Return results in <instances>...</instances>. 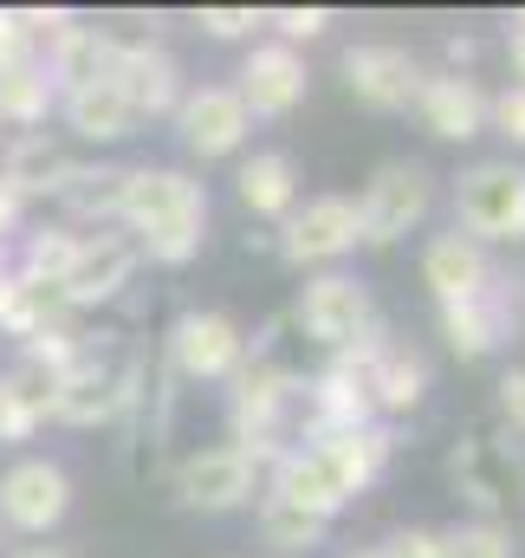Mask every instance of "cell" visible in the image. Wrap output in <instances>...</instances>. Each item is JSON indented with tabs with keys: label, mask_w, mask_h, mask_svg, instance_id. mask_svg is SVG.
<instances>
[{
	"label": "cell",
	"mask_w": 525,
	"mask_h": 558,
	"mask_svg": "<svg viewBox=\"0 0 525 558\" xmlns=\"http://www.w3.org/2000/svg\"><path fill=\"white\" fill-rule=\"evenodd\" d=\"M118 221L131 228L136 254L156 267H188L202 254V228H208V189L182 169H131L124 175V208Z\"/></svg>",
	"instance_id": "obj_1"
},
{
	"label": "cell",
	"mask_w": 525,
	"mask_h": 558,
	"mask_svg": "<svg viewBox=\"0 0 525 558\" xmlns=\"http://www.w3.org/2000/svg\"><path fill=\"white\" fill-rule=\"evenodd\" d=\"M305 403V377H292L285 364H272L266 351H254L241 371H234V403H228V416H234V448L247 454V461H279L292 441H285V428H292V410Z\"/></svg>",
	"instance_id": "obj_2"
},
{
	"label": "cell",
	"mask_w": 525,
	"mask_h": 558,
	"mask_svg": "<svg viewBox=\"0 0 525 558\" xmlns=\"http://www.w3.org/2000/svg\"><path fill=\"white\" fill-rule=\"evenodd\" d=\"M298 331H305L312 344H325L331 357H351V351H364L370 338H383L364 279H351V274L305 279V292H298Z\"/></svg>",
	"instance_id": "obj_3"
},
{
	"label": "cell",
	"mask_w": 525,
	"mask_h": 558,
	"mask_svg": "<svg viewBox=\"0 0 525 558\" xmlns=\"http://www.w3.org/2000/svg\"><path fill=\"white\" fill-rule=\"evenodd\" d=\"M136 403V357H111L98 344H85L65 371H59V397H52V422L72 428H98V422L124 416Z\"/></svg>",
	"instance_id": "obj_4"
},
{
	"label": "cell",
	"mask_w": 525,
	"mask_h": 558,
	"mask_svg": "<svg viewBox=\"0 0 525 558\" xmlns=\"http://www.w3.org/2000/svg\"><path fill=\"white\" fill-rule=\"evenodd\" d=\"M454 228L467 241H525V169L520 162H474L454 182Z\"/></svg>",
	"instance_id": "obj_5"
},
{
	"label": "cell",
	"mask_w": 525,
	"mask_h": 558,
	"mask_svg": "<svg viewBox=\"0 0 525 558\" xmlns=\"http://www.w3.org/2000/svg\"><path fill=\"white\" fill-rule=\"evenodd\" d=\"M525 325V279L520 274H493L487 292L461 299V305H441V338L454 357H493L506 338H520Z\"/></svg>",
	"instance_id": "obj_6"
},
{
	"label": "cell",
	"mask_w": 525,
	"mask_h": 558,
	"mask_svg": "<svg viewBox=\"0 0 525 558\" xmlns=\"http://www.w3.org/2000/svg\"><path fill=\"white\" fill-rule=\"evenodd\" d=\"M247 364V331L215 312V305H188L169 325V371L188 384H234V371Z\"/></svg>",
	"instance_id": "obj_7"
},
{
	"label": "cell",
	"mask_w": 525,
	"mask_h": 558,
	"mask_svg": "<svg viewBox=\"0 0 525 558\" xmlns=\"http://www.w3.org/2000/svg\"><path fill=\"white\" fill-rule=\"evenodd\" d=\"M428 202H435V175H428V162L395 156V162H383V169L370 175V189L357 195V228H364L370 247H395L408 228L428 221Z\"/></svg>",
	"instance_id": "obj_8"
},
{
	"label": "cell",
	"mask_w": 525,
	"mask_h": 558,
	"mask_svg": "<svg viewBox=\"0 0 525 558\" xmlns=\"http://www.w3.org/2000/svg\"><path fill=\"white\" fill-rule=\"evenodd\" d=\"M357 241H364V228H357V202L351 195H312L305 208H292L279 221V254L292 267H331Z\"/></svg>",
	"instance_id": "obj_9"
},
{
	"label": "cell",
	"mask_w": 525,
	"mask_h": 558,
	"mask_svg": "<svg viewBox=\"0 0 525 558\" xmlns=\"http://www.w3.org/2000/svg\"><path fill=\"white\" fill-rule=\"evenodd\" d=\"M344 85H351V98L370 105V111H408V105L422 98L428 72H422V59H415L408 46L357 39V46L344 52Z\"/></svg>",
	"instance_id": "obj_10"
},
{
	"label": "cell",
	"mask_w": 525,
	"mask_h": 558,
	"mask_svg": "<svg viewBox=\"0 0 525 558\" xmlns=\"http://www.w3.org/2000/svg\"><path fill=\"white\" fill-rule=\"evenodd\" d=\"M136 241L131 234H111V228H98V234H78V254H72V267L59 279V299H65V312H91V305H111L124 286L136 279Z\"/></svg>",
	"instance_id": "obj_11"
},
{
	"label": "cell",
	"mask_w": 525,
	"mask_h": 558,
	"mask_svg": "<svg viewBox=\"0 0 525 558\" xmlns=\"http://www.w3.org/2000/svg\"><path fill=\"white\" fill-rule=\"evenodd\" d=\"M72 513V481L59 461L46 454H26L0 474V526L13 533H52L59 520Z\"/></svg>",
	"instance_id": "obj_12"
},
{
	"label": "cell",
	"mask_w": 525,
	"mask_h": 558,
	"mask_svg": "<svg viewBox=\"0 0 525 558\" xmlns=\"http://www.w3.org/2000/svg\"><path fill=\"white\" fill-rule=\"evenodd\" d=\"M254 487H260V461H247L234 441L202 448V454H188L175 468V500L195 507V513H234V507L254 500Z\"/></svg>",
	"instance_id": "obj_13"
},
{
	"label": "cell",
	"mask_w": 525,
	"mask_h": 558,
	"mask_svg": "<svg viewBox=\"0 0 525 558\" xmlns=\"http://www.w3.org/2000/svg\"><path fill=\"white\" fill-rule=\"evenodd\" d=\"M305 92H312V72H305L298 46H285V39L254 46L247 65H241V85H234V98H241L247 118H292L305 105Z\"/></svg>",
	"instance_id": "obj_14"
},
{
	"label": "cell",
	"mask_w": 525,
	"mask_h": 558,
	"mask_svg": "<svg viewBox=\"0 0 525 558\" xmlns=\"http://www.w3.org/2000/svg\"><path fill=\"white\" fill-rule=\"evenodd\" d=\"M111 85L124 92V105H131V118H175V105H182V65L162 52V46H149V39H118V59H111Z\"/></svg>",
	"instance_id": "obj_15"
},
{
	"label": "cell",
	"mask_w": 525,
	"mask_h": 558,
	"mask_svg": "<svg viewBox=\"0 0 525 558\" xmlns=\"http://www.w3.org/2000/svg\"><path fill=\"white\" fill-rule=\"evenodd\" d=\"M175 131L188 143V156L215 162V156H241L254 118L241 111L234 85H195V92H182V105H175Z\"/></svg>",
	"instance_id": "obj_16"
},
{
	"label": "cell",
	"mask_w": 525,
	"mask_h": 558,
	"mask_svg": "<svg viewBox=\"0 0 525 558\" xmlns=\"http://www.w3.org/2000/svg\"><path fill=\"white\" fill-rule=\"evenodd\" d=\"M266 481H272V500H285V507H298V513H312V520H338L357 494L344 487V474L325 461V448H285L279 461H266Z\"/></svg>",
	"instance_id": "obj_17"
},
{
	"label": "cell",
	"mask_w": 525,
	"mask_h": 558,
	"mask_svg": "<svg viewBox=\"0 0 525 558\" xmlns=\"http://www.w3.org/2000/svg\"><path fill=\"white\" fill-rule=\"evenodd\" d=\"M364 384H370V403H377V416H402V410H415L422 397H428V357L415 351V344H402V338H370L364 351Z\"/></svg>",
	"instance_id": "obj_18"
},
{
	"label": "cell",
	"mask_w": 525,
	"mask_h": 558,
	"mask_svg": "<svg viewBox=\"0 0 525 558\" xmlns=\"http://www.w3.org/2000/svg\"><path fill=\"white\" fill-rule=\"evenodd\" d=\"M493 274H500L493 254H487L480 241H467L461 228H448V234H435V241L422 247V279H428L435 305H461V299L487 292V279Z\"/></svg>",
	"instance_id": "obj_19"
},
{
	"label": "cell",
	"mask_w": 525,
	"mask_h": 558,
	"mask_svg": "<svg viewBox=\"0 0 525 558\" xmlns=\"http://www.w3.org/2000/svg\"><path fill=\"white\" fill-rule=\"evenodd\" d=\"M448 474H454V487H461V500L474 507V520H500V507L513 500V487H520V468H513V454L500 448V441H461L454 454H448Z\"/></svg>",
	"instance_id": "obj_20"
},
{
	"label": "cell",
	"mask_w": 525,
	"mask_h": 558,
	"mask_svg": "<svg viewBox=\"0 0 525 558\" xmlns=\"http://www.w3.org/2000/svg\"><path fill=\"white\" fill-rule=\"evenodd\" d=\"M415 111H422L428 137H441V143H467L487 131V92L467 72H428Z\"/></svg>",
	"instance_id": "obj_21"
},
{
	"label": "cell",
	"mask_w": 525,
	"mask_h": 558,
	"mask_svg": "<svg viewBox=\"0 0 525 558\" xmlns=\"http://www.w3.org/2000/svg\"><path fill=\"white\" fill-rule=\"evenodd\" d=\"M59 118L72 124V137H85V143H124L136 131L131 105H124V92H118L111 78L65 85V92H59Z\"/></svg>",
	"instance_id": "obj_22"
},
{
	"label": "cell",
	"mask_w": 525,
	"mask_h": 558,
	"mask_svg": "<svg viewBox=\"0 0 525 558\" xmlns=\"http://www.w3.org/2000/svg\"><path fill=\"white\" fill-rule=\"evenodd\" d=\"M234 189H241V208H247V215L285 221V215L298 208V162H292L285 149H254V156L241 162Z\"/></svg>",
	"instance_id": "obj_23"
},
{
	"label": "cell",
	"mask_w": 525,
	"mask_h": 558,
	"mask_svg": "<svg viewBox=\"0 0 525 558\" xmlns=\"http://www.w3.org/2000/svg\"><path fill=\"white\" fill-rule=\"evenodd\" d=\"M65 175H72V156L46 137V131H20V137L7 143L0 182H7L20 202H33V195H59V189H65Z\"/></svg>",
	"instance_id": "obj_24"
},
{
	"label": "cell",
	"mask_w": 525,
	"mask_h": 558,
	"mask_svg": "<svg viewBox=\"0 0 525 558\" xmlns=\"http://www.w3.org/2000/svg\"><path fill=\"white\" fill-rule=\"evenodd\" d=\"M124 175L131 169H118V162H72V175H65V189L52 195L78 228H105V221H118V208H124Z\"/></svg>",
	"instance_id": "obj_25"
},
{
	"label": "cell",
	"mask_w": 525,
	"mask_h": 558,
	"mask_svg": "<svg viewBox=\"0 0 525 558\" xmlns=\"http://www.w3.org/2000/svg\"><path fill=\"white\" fill-rule=\"evenodd\" d=\"M298 448H325V461L344 474V487H351V494H364V487H377V481H383V468H390V454H395V435L383 428V422H370V428L325 435V441H298Z\"/></svg>",
	"instance_id": "obj_26"
},
{
	"label": "cell",
	"mask_w": 525,
	"mask_h": 558,
	"mask_svg": "<svg viewBox=\"0 0 525 558\" xmlns=\"http://www.w3.org/2000/svg\"><path fill=\"white\" fill-rule=\"evenodd\" d=\"M52 325H72L65 299H59L52 286H33V279H20L7 267V274H0V331L26 344V338H39V331H52Z\"/></svg>",
	"instance_id": "obj_27"
},
{
	"label": "cell",
	"mask_w": 525,
	"mask_h": 558,
	"mask_svg": "<svg viewBox=\"0 0 525 558\" xmlns=\"http://www.w3.org/2000/svg\"><path fill=\"white\" fill-rule=\"evenodd\" d=\"M52 111H59V85H52V72H46L39 59L0 72V131H7V124H13V131H39Z\"/></svg>",
	"instance_id": "obj_28"
},
{
	"label": "cell",
	"mask_w": 525,
	"mask_h": 558,
	"mask_svg": "<svg viewBox=\"0 0 525 558\" xmlns=\"http://www.w3.org/2000/svg\"><path fill=\"white\" fill-rule=\"evenodd\" d=\"M325 533H331V520H312V513L272 500V494L260 500V539L272 546V553H318Z\"/></svg>",
	"instance_id": "obj_29"
},
{
	"label": "cell",
	"mask_w": 525,
	"mask_h": 558,
	"mask_svg": "<svg viewBox=\"0 0 525 558\" xmlns=\"http://www.w3.org/2000/svg\"><path fill=\"white\" fill-rule=\"evenodd\" d=\"M72 254H78V234H72V228H39V234L20 247V267H13V274L59 292V279H65V267H72Z\"/></svg>",
	"instance_id": "obj_30"
},
{
	"label": "cell",
	"mask_w": 525,
	"mask_h": 558,
	"mask_svg": "<svg viewBox=\"0 0 525 558\" xmlns=\"http://www.w3.org/2000/svg\"><path fill=\"white\" fill-rule=\"evenodd\" d=\"M441 558H520V546L500 520H461L441 533Z\"/></svg>",
	"instance_id": "obj_31"
},
{
	"label": "cell",
	"mask_w": 525,
	"mask_h": 558,
	"mask_svg": "<svg viewBox=\"0 0 525 558\" xmlns=\"http://www.w3.org/2000/svg\"><path fill=\"white\" fill-rule=\"evenodd\" d=\"M487 131H500L506 143L525 149V85H506V92L487 98Z\"/></svg>",
	"instance_id": "obj_32"
},
{
	"label": "cell",
	"mask_w": 525,
	"mask_h": 558,
	"mask_svg": "<svg viewBox=\"0 0 525 558\" xmlns=\"http://www.w3.org/2000/svg\"><path fill=\"white\" fill-rule=\"evenodd\" d=\"M266 26H279V33H285V46H292V39H318V33L331 26V7H272V13H266Z\"/></svg>",
	"instance_id": "obj_33"
},
{
	"label": "cell",
	"mask_w": 525,
	"mask_h": 558,
	"mask_svg": "<svg viewBox=\"0 0 525 558\" xmlns=\"http://www.w3.org/2000/svg\"><path fill=\"white\" fill-rule=\"evenodd\" d=\"M202 26L215 39H247L254 26H266V13L260 7H202Z\"/></svg>",
	"instance_id": "obj_34"
},
{
	"label": "cell",
	"mask_w": 525,
	"mask_h": 558,
	"mask_svg": "<svg viewBox=\"0 0 525 558\" xmlns=\"http://www.w3.org/2000/svg\"><path fill=\"white\" fill-rule=\"evenodd\" d=\"M26 59H33V39H26L20 13L0 7V72H13V65H26Z\"/></svg>",
	"instance_id": "obj_35"
},
{
	"label": "cell",
	"mask_w": 525,
	"mask_h": 558,
	"mask_svg": "<svg viewBox=\"0 0 525 558\" xmlns=\"http://www.w3.org/2000/svg\"><path fill=\"white\" fill-rule=\"evenodd\" d=\"M500 416H506V428L525 441V371H506V377H500Z\"/></svg>",
	"instance_id": "obj_36"
},
{
	"label": "cell",
	"mask_w": 525,
	"mask_h": 558,
	"mask_svg": "<svg viewBox=\"0 0 525 558\" xmlns=\"http://www.w3.org/2000/svg\"><path fill=\"white\" fill-rule=\"evenodd\" d=\"M33 435V422L13 410V397H7V377H0V441H26Z\"/></svg>",
	"instance_id": "obj_37"
},
{
	"label": "cell",
	"mask_w": 525,
	"mask_h": 558,
	"mask_svg": "<svg viewBox=\"0 0 525 558\" xmlns=\"http://www.w3.org/2000/svg\"><path fill=\"white\" fill-rule=\"evenodd\" d=\"M20 215H26V202H20V195H13V189L0 182V241H7L13 228H20Z\"/></svg>",
	"instance_id": "obj_38"
},
{
	"label": "cell",
	"mask_w": 525,
	"mask_h": 558,
	"mask_svg": "<svg viewBox=\"0 0 525 558\" xmlns=\"http://www.w3.org/2000/svg\"><path fill=\"white\" fill-rule=\"evenodd\" d=\"M448 65L467 72V65H474V39H448Z\"/></svg>",
	"instance_id": "obj_39"
},
{
	"label": "cell",
	"mask_w": 525,
	"mask_h": 558,
	"mask_svg": "<svg viewBox=\"0 0 525 558\" xmlns=\"http://www.w3.org/2000/svg\"><path fill=\"white\" fill-rule=\"evenodd\" d=\"M506 52H513V72H520V85H525V33H513V46H506Z\"/></svg>",
	"instance_id": "obj_40"
},
{
	"label": "cell",
	"mask_w": 525,
	"mask_h": 558,
	"mask_svg": "<svg viewBox=\"0 0 525 558\" xmlns=\"http://www.w3.org/2000/svg\"><path fill=\"white\" fill-rule=\"evenodd\" d=\"M13 558H72V553H59V546H26V553H13Z\"/></svg>",
	"instance_id": "obj_41"
},
{
	"label": "cell",
	"mask_w": 525,
	"mask_h": 558,
	"mask_svg": "<svg viewBox=\"0 0 525 558\" xmlns=\"http://www.w3.org/2000/svg\"><path fill=\"white\" fill-rule=\"evenodd\" d=\"M344 558H383V546H370V553H344Z\"/></svg>",
	"instance_id": "obj_42"
},
{
	"label": "cell",
	"mask_w": 525,
	"mask_h": 558,
	"mask_svg": "<svg viewBox=\"0 0 525 558\" xmlns=\"http://www.w3.org/2000/svg\"><path fill=\"white\" fill-rule=\"evenodd\" d=\"M513 33H525V7H520V13H513Z\"/></svg>",
	"instance_id": "obj_43"
}]
</instances>
